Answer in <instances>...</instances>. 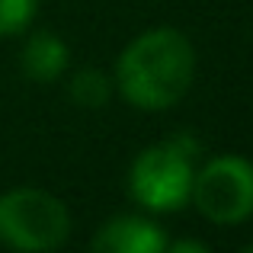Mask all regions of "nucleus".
<instances>
[{
    "label": "nucleus",
    "mask_w": 253,
    "mask_h": 253,
    "mask_svg": "<svg viewBox=\"0 0 253 253\" xmlns=\"http://www.w3.org/2000/svg\"><path fill=\"white\" fill-rule=\"evenodd\" d=\"M196 77V48L179 29L161 26L131 39L116 61L122 99L144 112H164L189 93Z\"/></svg>",
    "instance_id": "obj_1"
},
{
    "label": "nucleus",
    "mask_w": 253,
    "mask_h": 253,
    "mask_svg": "<svg viewBox=\"0 0 253 253\" xmlns=\"http://www.w3.org/2000/svg\"><path fill=\"white\" fill-rule=\"evenodd\" d=\"M71 237V211L45 189H10L0 196V244L23 253L58 250Z\"/></svg>",
    "instance_id": "obj_2"
},
{
    "label": "nucleus",
    "mask_w": 253,
    "mask_h": 253,
    "mask_svg": "<svg viewBox=\"0 0 253 253\" xmlns=\"http://www.w3.org/2000/svg\"><path fill=\"white\" fill-rule=\"evenodd\" d=\"M192 148L179 138H167L135 157L128 170V192L148 211H179L192 192Z\"/></svg>",
    "instance_id": "obj_3"
},
{
    "label": "nucleus",
    "mask_w": 253,
    "mask_h": 253,
    "mask_svg": "<svg viewBox=\"0 0 253 253\" xmlns=\"http://www.w3.org/2000/svg\"><path fill=\"white\" fill-rule=\"evenodd\" d=\"M189 202L211 224H241L253 215V161L241 154L211 157L192 176Z\"/></svg>",
    "instance_id": "obj_4"
},
{
    "label": "nucleus",
    "mask_w": 253,
    "mask_h": 253,
    "mask_svg": "<svg viewBox=\"0 0 253 253\" xmlns=\"http://www.w3.org/2000/svg\"><path fill=\"white\" fill-rule=\"evenodd\" d=\"M90 247L99 253H164L167 250V234L151 218L116 215L99 228Z\"/></svg>",
    "instance_id": "obj_5"
},
{
    "label": "nucleus",
    "mask_w": 253,
    "mask_h": 253,
    "mask_svg": "<svg viewBox=\"0 0 253 253\" xmlns=\"http://www.w3.org/2000/svg\"><path fill=\"white\" fill-rule=\"evenodd\" d=\"M26 77L36 84H55L58 77L68 71L71 64V51L64 45L61 36L55 32H36L29 42L23 45V55H19Z\"/></svg>",
    "instance_id": "obj_6"
},
{
    "label": "nucleus",
    "mask_w": 253,
    "mask_h": 253,
    "mask_svg": "<svg viewBox=\"0 0 253 253\" xmlns=\"http://www.w3.org/2000/svg\"><path fill=\"white\" fill-rule=\"evenodd\" d=\"M68 96L84 109H103L112 99V81L99 68H81L68 84Z\"/></svg>",
    "instance_id": "obj_7"
},
{
    "label": "nucleus",
    "mask_w": 253,
    "mask_h": 253,
    "mask_svg": "<svg viewBox=\"0 0 253 253\" xmlns=\"http://www.w3.org/2000/svg\"><path fill=\"white\" fill-rule=\"evenodd\" d=\"M39 0H0V39L16 36L36 19Z\"/></svg>",
    "instance_id": "obj_8"
},
{
    "label": "nucleus",
    "mask_w": 253,
    "mask_h": 253,
    "mask_svg": "<svg viewBox=\"0 0 253 253\" xmlns=\"http://www.w3.org/2000/svg\"><path fill=\"white\" fill-rule=\"evenodd\" d=\"M167 250H173V253H205L209 250V244L205 241H167Z\"/></svg>",
    "instance_id": "obj_9"
}]
</instances>
